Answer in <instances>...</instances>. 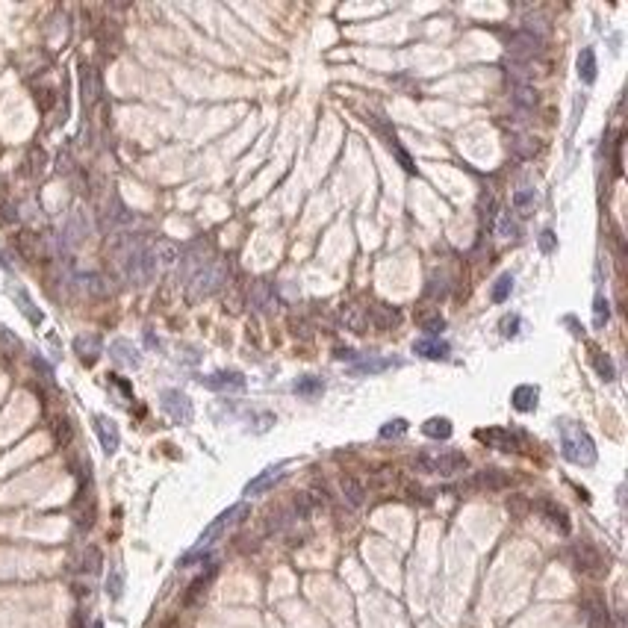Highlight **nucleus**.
I'll return each instance as SVG.
<instances>
[{"label": "nucleus", "mask_w": 628, "mask_h": 628, "mask_svg": "<svg viewBox=\"0 0 628 628\" xmlns=\"http://www.w3.org/2000/svg\"><path fill=\"white\" fill-rule=\"evenodd\" d=\"M157 254H154V245H147L145 239H127L124 248H121V269L127 274L130 284L136 286H145L151 284L154 274H157Z\"/></svg>", "instance_id": "obj_1"}, {"label": "nucleus", "mask_w": 628, "mask_h": 628, "mask_svg": "<svg viewBox=\"0 0 628 628\" xmlns=\"http://www.w3.org/2000/svg\"><path fill=\"white\" fill-rule=\"evenodd\" d=\"M557 431H560V454H564L569 464H575V466H593L596 464V442L590 440V434L581 425L572 422V419H560Z\"/></svg>", "instance_id": "obj_2"}, {"label": "nucleus", "mask_w": 628, "mask_h": 628, "mask_svg": "<svg viewBox=\"0 0 628 628\" xmlns=\"http://www.w3.org/2000/svg\"><path fill=\"white\" fill-rule=\"evenodd\" d=\"M189 280V298H207L222 284H224V266L219 260H204L201 266H195V272L186 277Z\"/></svg>", "instance_id": "obj_3"}, {"label": "nucleus", "mask_w": 628, "mask_h": 628, "mask_svg": "<svg viewBox=\"0 0 628 628\" xmlns=\"http://www.w3.org/2000/svg\"><path fill=\"white\" fill-rule=\"evenodd\" d=\"M245 517H248V505L239 502V505H234V507H227L224 514H219L216 519H212V522L204 528V534L198 537V543H195V549H192V552H204V549H210L212 543H216L224 531H230V528H234L236 522H242Z\"/></svg>", "instance_id": "obj_4"}, {"label": "nucleus", "mask_w": 628, "mask_h": 628, "mask_svg": "<svg viewBox=\"0 0 628 628\" xmlns=\"http://www.w3.org/2000/svg\"><path fill=\"white\" fill-rule=\"evenodd\" d=\"M419 466L425 469V472H437V475H457V472H464L466 466H469V460H466V454H460V452H425V454H419Z\"/></svg>", "instance_id": "obj_5"}, {"label": "nucleus", "mask_w": 628, "mask_h": 628, "mask_svg": "<svg viewBox=\"0 0 628 628\" xmlns=\"http://www.w3.org/2000/svg\"><path fill=\"white\" fill-rule=\"evenodd\" d=\"M159 401H162L165 416H169L171 422H177V425H189V422H192L195 410H192V401H189V395H186V392H180V390H165V392L159 395Z\"/></svg>", "instance_id": "obj_6"}, {"label": "nucleus", "mask_w": 628, "mask_h": 628, "mask_svg": "<svg viewBox=\"0 0 628 628\" xmlns=\"http://www.w3.org/2000/svg\"><path fill=\"white\" fill-rule=\"evenodd\" d=\"M475 437L484 445H490V449H499V452H519L522 449V434L510 431V428H487V431H478Z\"/></svg>", "instance_id": "obj_7"}, {"label": "nucleus", "mask_w": 628, "mask_h": 628, "mask_svg": "<svg viewBox=\"0 0 628 628\" xmlns=\"http://www.w3.org/2000/svg\"><path fill=\"white\" fill-rule=\"evenodd\" d=\"M575 567L581 569L584 575H602L608 567H605V557L599 549H593L590 543H581V546H575Z\"/></svg>", "instance_id": "obj_8"}, {"label": "nucleus", "mask_w": 628, "mask_h": 628, "mask_svg": "<svg viewBox=\"0 0 628 628\" xmlns=\"http://www.w3.org/2000/svg\"><path fill=\"white\" fill-rule=\"evenodd\" d=\"M201 384L212 392H239L245 390V375L242 372H212L201 378Z\"/></svg>", "instance_id": "obj_9"}, {"label": "nucleus", "mask_w": 628, "mask_h": 628, "mask_svg": "<svg viewBox=\"0 0 628 628\" xmlns=\"http://www.w3.org/2000/svg\"><path fill=\"white\" fill-rule=\"evenodd\" d=\"M86 236H89V219H86V212L74 210L71 216H68V222H65V227H62V245L74 248V245H80Z\"/></svg>", "instance_id": "obj_10"}, {"label": "nucleus", "mask_w": 628, "mask_h": 628, "mask_svg": "<svg viewBox=\"0 0 628 628\" xmlns=\"http://www.w3.org/2000/svg\"><path fill=\"white\" fill-rule=\"evenodd\" d=\"M109 357L115 360V366H121V369H139L142 366V357L136 351V345L127 342V339H115L109 345Z\"/></svg>", "instance_id": "obj_11"}, {"label": "nucleus", "mask_w": 628, "mask_h": 628, "mask_svg": "<svg viewBox=\"0 0 628 628\" xmlns=\"http://www.w3.org/2000/svg\"><path fill=\"white\" fill-rule=\"evenodd\" d=\"M95 434H97V440H101V449L107 454L119 452L121 437H119V428H115V422L109 416H95Z\"/></svg>", "instance_id": "obj_12"}, {"label": "nucleus", "mask_w": 628, "mask_h": 628, "mask_svg": "<svg viewBox=\"0 0 628 628\" xmlns=\"http://www.w3.org/2000/svg\"><path fill=\"white\" fill-rule=\"evenodd\" d=\"M392 366H399V360H390V357H363V360L351 363L349 372L360 378V375H381V372H387V369H392Z\"/></svg>", "instance_id": "obj_13"}, {"label": "nucleus", "mask_w": 628, "mask_h": 628, "mask_svg": "<svg viewBox=\"0 0 628 628\" xmlns=\"http://www.w3.org/2000/svg\"><path fill=\"white\" fill-rule=\"evenodd\" d=\"M280 475H284V464H277V466H269L266 472H260L254 481H248V487H245V495H260V493H266L269 487H274L277 481H280Z\"/></svg>", "instance_id": "obj_14"}, {"label": "nucleus", "mask_w": 628, "mask_h": 628, "mask_svg": "<svg viewBox=\"0 0 628 628\" xmlns=\"http://www.w3.org/2000/svg\"><path fill=\"white\" fill-rule=\"evenodd\" d=\"M101 337H95V334H89V337H77L74 339V351L80 354V360L83 363H95L97 357H101Z\"/></svg>", "instance_id": "obj_15"}, {"label": "nucleus", "mask_w": 628, "mask_h": 628, "mask_svg": "<svg viewBox=\"0 0 628 628\" xmlns=\"http://www.w3.org/2000/svg\"><path fill=\"white\" fill-rule=\"evenodd\" d=\"M413 351L428 357V360H445L449 357V345H445L442 339H416L413 342Z\"/></svg>", "instance_id": "obj_16"}, {"label": "nucleus", "mask_w": 628, "mask_h": 628, "mask_svg": "<svg viewBox=\"0 0 628 628\" xmlns=\"http://www.w3.org/2000/svg\"><path fill=\"white\" fill-rule=\"evenodd\" d=\"M537 399H540V390L531 387V384H522V387L514 390V407L519 413H531L537 407Z\"/></svg>", "instance_id": "obj_17"}, {"label": "nucleus", "mask_w": 628, "mask_h": 628, "mask_svg": "<svg viewBox=\"0 0 628 628\" xmlns=\"http://www.w3.org/2000/svg\"><path fill=\"white\" fill-rule=\"evenodd\" d=\"M292 392L301 395V399H316V395L325 392V381H322V378H313V375L298 378V381L292 384Z\"/></svg>", "instance_id": "obj_18"}, {"label": "nucleus", "mask_w": 628, "mask_h": 628, "mask_svg": "<svg viewBox=\"0 0 628 628\" xmlns=\"http://www.w3.org/2000/svg\"><path fill=\"white\" fill-rule=\"evenodd\" d=\"M578 77H581L587 86L596 80V54H593V47H584V51L578 54Z\"/></svg>", "instance_id": "obj_19"}, {"label": "nucleus", "mask_w": 628, "mask_h": 628, "mask_svg": "<svg viewBox=\"0 0 628 628\" xmlns=\"http://www.w3.org/2000/svg\"><path fill=\"white\" fill-rule=\"evenodd\" d=\"M9 292H12V298L18 301V307H21V313H24V316H27V319H30L32 325H42V313L36 310V304H32V298H30V295H27L24 289H18V286H12Z\"/></svg>", "instance_id": "obj_20"}, {"label": "nucleus", "mask_w": 628, "mask_h": 628, "mask_svg": "<svg viewBox=\"0 0 628 628\" xmlns=\"http://www.w3.org/2000/svg\"><path fill=\"white\" fill-rule=\"evenodd\" d=\"M422 431H425V437H431V440H449L452 437V422L445 416H434V419H428L422 425Z\"/></svg>", "instance_id": "obj_21"}, {"label": "nucleus", "mask_w": 628, "mask_h": 628, "mask_svg": "<svg viewBox=\"0 0 628 628\" xmlns=\"http://www.w3.org/2000/svg\"><path fill=\"white\" fill-rule=\"evenodd\" d=\"M510 204H514V210L519 212V216H528V212L534 210V189H528V186L517 189L514 198H510Z\"/></svg>", "instance_id": "obj_22"}, {"label": "nucleus", "mask_w": 628, "mask_h": 628, "mask_svg": "<svg viewBox=\"0 0 628 628\" xmlns=\"http://www.w3.org/2000/svg\"><path fill=\"white\" fill-rule=\"evenodd\" d=\"M593 366H596V372H599L602 381H614V378H617L614 360H610L608 354H602V351H593Z\"/></svg>", "instance_id": "obj_23"}, {"label": "nucleus", "mask_w": 628, "mask_h": 628, "mask_svg": "<svg viewBox=\"0 0 628 628\" xmlns=\"http://www.w3.org/2000/svg\"><path fill=\"white\" fill-rule=\"evenodd\" d=\"M107 593H109V599H121V593H124V572H121L119 567H112L109 575H107Z\"/></svg>", "instance_id": "obj_24"}, {"label": "nucleus", "mask_w": 628, "mask_h": 628, "mask_svg": "<svg viewBox=\"0 0 628 628\" xmlns=\"http://www.w3.org/2000/svg\"><path fill=\"white\" fill-rule=\"evenodd\" d=\"M510 289H514V277H510V274H502L499 280H495V286H493V301H495V304L507 301Z\"/></svg>", "instance_id": "obj_25"}, {"label": "nucleus", "mask_w": 628, "mask_h": 628, "mask_svg": "<svg viewBox=\"0 0 628 628\" xmlns=\"http://www.w3.org/2000/svg\"><path fill=\"white\" fill-rule=\"evenodd\" d=\"M495 230H499V236H505V239H517L519 236V224L510 219V212H502L499 216V224H495Z\"/></svg>", "instance_id": "obj_26"}, {"label": "nucleus", "mask_w": 628, "mask_h": 628, "mask_svg": "<svg viewBox=\"0 0 628 628\" xmlns=\"http://www.w3.org/2000/svg\"><path fill=\"white\" fill-rule=\"evenodd\" d=\"M342 493L349 495V502H351L354 507L363 505V487L354 481V478H342Z\"/></svg>", "instance_id": "obj_27"}, {"label": "nucleus", "mask_w": 628, "mask_h": 628, "mask_svg": "<svg viewBox=\"0 0 628 628\" xmlns=\"http://www.w3.org/2000/svg\"><path fill=\"white\" fill-rule=\"evenodd\" d=\"M608 319H610V310H608L605 295H596V307H593V325H596V327H605Z\"/></svg>", "instance_id": "obj_28"}, {"label": "nucleus", "mask_w": 628, "mask_h": 628, "mask_svg": "<svg viewBox=\"0 0 628 628\" xmlns=\"http://www.w3.org/2000/svg\"><path fill=\"white\" fill-rule=\"evenodd\" d=\"M543 507H546V514L552 517V522L555 525H560V531H569V522H567V514H564V507H555L552 502H543Z\"/></svg>", "instance_id": "obj_29"}, {"label": "nucleus", "mask_w": 628, "mask_h": 628, "mask_svg": "<svg viewBox=\"0 0 628 628\" xmlns=\"http://www.w3.org/2000/svg\"><path fill=\"white\" fill-rule=\"evenodd\" d=\"M404 431H407V422L404 419H392V422H387L381 428V440H395V437H401Z\"/></svg>", "instance_id": "obj_30"}, {"label": "nucleus", "mask_w": 628, "mask_h": 628, "mask_svg": "<svg viewBox=\"0 0 628 628\" xmlns=\"http://www.w3.org/2000/svg\"><path fill=\"white\" fill-rule=\"evenodd\" d=\"M442 327H445V322H442L440 316H434V319H428V322H422V330H425V334H428V337H431V339H437V334H440V330H442Z\"/></svg>", "instance_id": "obj_31"}, {"label": "nucleus", "mask_w": 628, "mask_h": 628, "mask_svg": "<svg viewBox=\"0 0 628 628\" xmlns=\"http://www.w3.org/2000/svg\"><path fill=\"white\" fill-rule=\"evenodd\" d=\"M502 334L505 337H517L519 334V316H505L502 319Z\"/></svg>", "instance_id": "obj_32"}, {"label": "nucleus", "mask_w": 628, "mask_h": 628, "mask_svg": "<svg viewBox=\"0 0 628 628\" xmlns=\"http://www.w3.org/2000/svg\"><path fill=\"white\" fill-rule=\"evenodd\" d=\"M540 251L543 254L555 251V234H552V230H543V234H540Z\"/></svg>", "instance_id": "obj_33"}, {"label": "nucleus", "mask_w": 628, "mask_h": 628, "mask_svg": "<svg viewBox=\"0 0 628 628\" xmlns=\"http://www.w3.org/2000/svg\"><path fill=\"white\" fill-rule=\"evenodd\" d=\"M392 154H395V157H399V162L404 165V171H416V165H413V159L407 157V151H404V147H401V145H395V147H392Z\"/></svg>", "instance_id": "obj_34"}, {"label": "nucleus", "mask_w": 628, "mask_h": 628, "mask_svg": "<svg viewBox=\"0 0 628 628\" xmlns=\"http://www.w3.org/2000/svg\"><path fill=\"white\" fill-rule=\"evenodd\" d=\"M92 628H104V625H101V622H95V625H92Z\"/></svg>", "instance_id": "obj_35"}]
</instances>
